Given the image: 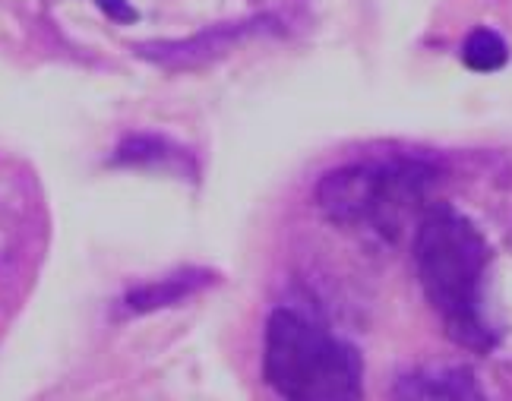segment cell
Returning <instances> with one entry per match:
<instances>
[{"label": "cell", "mask_w": 512, "mask_h": 401, "mask_svg": "<svg viewBox=\"0 0 512 401\" xmlns=\"http://www.w3.org/2000/svg\"><path fill=\"white\" fill-rule=\"evenodd\" d=\"M490 250L481 231L449 203L430 206L415 231V269L433 310L440 313L446 335L471 351H490V332L481 294Z\"/></svg>", "instance_id": "cell-1"}, {"label": "cell", "mask_w": 512, "mask_h": 401, "mask_svg": "<svg viewBox=\"0 0 512 401\" xmlns=\"http://www.w3.org/2000/svg\"><path fill=\"white\" fill-rule=\"evenodd\" d=\"M266 383L294 401H345L361 395V354L310 316L279 307L266 323Z\"/></svg>", "instance_id": "cell-2"}, {"label": "cell", "mask_w": 512, "mask_h": 401, "mask_svg": "<svg viewBox=\"0 0 512 401\" xmlns=\"http://www.w3.org/2000/svg\"><path fill=\"white\" fill-rule=\"evenodd\" d=\"M437 180L418 158H383L329 171L317 184V206L329 222L345 228H370L392 237L415 212Z\"/></svg>", "instance_id": "cell-3"}, {"label": "cell", "mask_w": 512, "mask_h": 401, "mask_svg": "<svg viewBox=\"0 0 512 401\" xmlns=\"http://www.w3.org/2000/svg\"><path fill=\"white\" fill-rule=\"evenodd\" d=\"M275 26L272 16H256V19H241V23H219L190 38H165V42H140L133 45V54L149 60L155 67L165 70H196L206 67L212 60L231 54L247 38L269 32Z\"/></svg>", "instance_id": "cell-4"}, {"label": "cell", "mask_w": 512, "mask_h": 401, "mask_svg": "<svg viewBox=\"0 0 512 401\" xmlns=\"http://www.w3.org/2000/svg\"><path fill=\"white\" fill-rule=\"evenodd\" d=\"M212 282H215V272H209V269H177V272H171L165 278H155V282L130 288L124 294L121 304L133 316L155 313V310H168V307L184 304L187 297L200 294Z\"/></svg>", "instance_id": "cell-5"}, {"label": "cell", "mask_w": 512, "mask_h": 401, "mask_svg": "<svg viewBox=\"0 0 512 401\" xmlns=\"http://www.w3.org/2000/svg\"><path fill=\"white\" fill-rule=\"evenodd\" d=\"M399 398H430V401H465L481 398V386L475 373L456 364H430L405 373L396 383Z\"/></svg>", "instance_id": "cell-6"}, {"label": "cell", "mask_w": 512, "mask_h": 401, "mask_svg": "<svg viewBox=\"0 0 512 401\" xmlns=\"http://www.w3.org/2000/svg\"><path fill=\"white\" fill-rule=\"evenodd\" d=\"M117 165H133V168H165V171H187L190 155L168 136L159 133H127L114 149Z\"/></svg>", "instance_id": "cell-7"}, {"label": "cell", "mask_w": 512, "mask_h": 401, "mask_svg": "<svg viewBox=\"0 0 512 401\" xmlns=\"http://www.w3.org/2000/svg\"><path fill=\"white\" fill-rule=\"evenodd\" d=\"M462 60L465 67H471L475 73H494L500 67H506L509 60V48L503 42V35L494 29H475L462 45Z\"/></svg>", "instance_id": "cell-8"}, {"label": "cell", "mask_w": 512, "mask_h": 401, "mask_svg": "<svg viewBox=\"0 0 512 401\" xmlns=\"http://www.w3.org/2000/svg\"><path fill=\"white\" fill-rule=\"evenodd\" d=\"M98 4V10L102 13H108L114 23H136V19H140V13H136V7L130 4V0H95Z\"/></svg>", "instance_id": "cell-9"}]
</instances>
